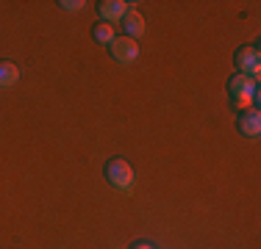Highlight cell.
<instances>
[{
    "label": "cell",
    "instance_id": "obj_1",
    "mask_svg": "<svg viewBox=\"0 0 261 249\" xmlns=\"http://www.w3.org/2000/svg\"><path fill=\"white\" fill-rule=\"evenodd\" d=\"M228 91L233 95V103L239 111L253 108L258 103V78H250V75H239L236 72L228 83Z\"/></svg>",
    "mask_w": 261,
    "mask_h": 249
},
{
    "label": "cell",
    "instance_id": "obj_2",
    "mask_svg": "<svg viewBox=\"0 0 261 249\" xmlns=\"http://www.w3.org/2000/svg\"><path fill=\"white\" fill-rule=\"evenodd\" d=\"M106 180L117 191H130L136 183V174L125 158H111V161H106Z\"/></svg>",
    "mask_w": 261,
    "mask_h": 249
},
{
    "label": "cell",
    "instance_id": "obj_3",
    "mask_svg": "<svg viewBox=\"0 0 261 249\" xmlns=\"http://www.w3.org/2000/svg\"><path fill=\"white\" fill-rule=\"evenodd\" d=\"M236 61V70H239V75H250V78H258V70H261V53L256 45H245L236 50L233 55Z\"/></svg>",
    "mask_w": 261,
    "mask_h": 249
},
{
    "label": "cell",
    "instance_id": "obj_4",
    "mask_svg": "<svg viewBox=\"0 0 261 249\" xmlns=\"http://www.w3.org/2000/svg\"><path fill=\"white\" fill-rule=\"evenodd\" d=\"M109 50L120 64H130V61L139 58V42L130 39V36H117V39L109 45Z\"/></svg>",
    "mask_w": 261,
    "mask_h": 249
},
{
    "label": "cell",
    "instance_id": "obj_5",
    "mask_svg": "<svg viewBox=\"0 0 261 249\" xmlns=\"http://www.w3.org/2000/svg\"><path fill=\"white\" fill-rule=\"evenodd\" d=\"M236 128H239V133H245L247 139H258V133H261V114H258L256 105L242 111L239 119H236Z\"/></svg>",
    "mask_w": 261,
    "mask_h": 249
},
{
    "label": "cell",
    "instance_id": "obj_6",
    "mask_svg": "<svg viewBox=\"0 0 261 249\" xmlns=\"http://www.w3.org/2000/svg\"><path fill=\"white\" fill-rule=\"evenodd\" d=\"M128 9H130V3H125V0H100L97 3V11H100L103 22H109V25L120 22L128 14Z\"/></svg>",
    "mask_w": 261,
    "mask_h": 249
},
{
    "label": "cell",
    "instance_id": "obj_7",
    "mask_svg": "<svg viewBox=\"0 0 261 249\" xmlns=\"http://www.w3.org/2000/svg\"><path fill=\"white\" fill-rule=\"evenodd\" d=\"M122 28H125V36L130 39H139L145 34V17H142L139 9H128V14L122 17Z\"/></svg>",
    "mask_w": 261,
    "mask_h": 249
},
{
    "label": "cell",
    "instance_id": "obj_8",
    "mask_svg": "<svg viewBox=\"0 0 261 249\" xmlns=\"http://www.w3.org/2000/svg\"><path fill=\"white\" fill-rule=\"evenodd\" d=\"M17 80H20V67L14 61H0V89L14 86Z\"/></svg>",
    "mask_w": 261,
    "mask_h": 249
},
{
    "label": "cell",
    "instance_id": "obj_9",
    "mask_svg": "<svg viewBox=\"0 0 261 249\" xmlns=\"http://www.w3.org/2000/svg\"><path fill=\"white\" fill-rule=\"evenodd\" d=\"M95 39L100 42V45H106V47H109L111 42L117 39V34H114V28H111L109 22H97V25H95Z\"/></svg>",
    "mask_w": 261,
    "mask_h": 249
},
{
    "label": "cell",
    "instance_id": "obj_10",
    "mask_svg": "<svg viewBox=\"0 0 261 249\" xmlns=\"http://www.w3.org/2000/svg\"><path fill=\"white\" fill-rule=\"evenodd\" d=\"M59 6H61L64 11H81L86 3H84V0H59Z\"/></svg>",
    "mask_w": 261,
    "mask_h": 249
},
{
    "label": "cell",
    "instance_id": "obj_11",
    "mask_svg": "<svg viewBox=\"0 0 261 249\" xmlns=\"http://www.w3.org/2000/svg\"><path fill=\"white\" fill-rule=\"evenodd\" d=\"M134 249H156V246H153V244H136Z\"/></svg>",
    "mask_w": 261,
    "mask_h": 249
}]
</instances>
